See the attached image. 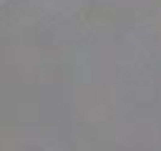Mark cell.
<instances>
[{
  "label": "cell",
  "instance_id": "1",
  "mask_svg": "<svg viewBox=\"0 0 161 151\" xmlns=\"http://www.w3.org/2000/svg\"><path fill=\"white\" fill-rule=\"evenodd\" d=\"M0 5H5V0H0Z\"/></svg>",
  "mask_w": 161,
  "mask_h": 151
}]
</instances>
